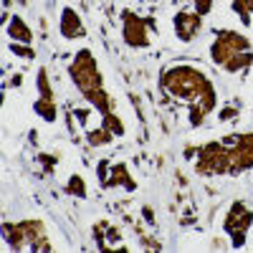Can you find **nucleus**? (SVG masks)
<instances>
[{
	"label": "nucleus",
	"mask_w": 253,
	"mask_h": 253,
	"mask_svg": "<svg viewBox=\"0 0 253 253\" xmlns=\"http://www.w3.org/2000/svg\"><path fill=\"white\" fill-rule=\"evenodd\" d=\"M177 3H185V0H177Z\"/></svg>",
	"instance_id": "21"
},
{
	"label": "nucleus",
	"mask_w": 253,
	"mask_h": 253,
	"mask_svg": "<svg viewBox=\"0 0 253 253\" xmlns=\"http://www.w3.org/2000/svg\"><path fill=\"white\" fill-rule=\"evenodd\" d=\"M58 33L63 41H79V38H86V26H84L81 15L76 13V8L71 5H63L61 15H58Z\"/></svg>",
	"instance_id": "9"
},
{
	"label": "nucleus",
	"mask_w": 253,
	"mask_h": 253,
	"mask_svg": "<svg viewBox=\"0 0 253 253\" xmlns=\"http://www.w3.org/2000/svg\"><path fill=\"white\" fill-rule=\"evenodd\" d=\"M251 228H253V210L243 200H236L233 205L228 208L225 220H223V230L230 236V246H233V248H243Z\"/></svg>",
	"instance_id": "7"
},
{
	"label": "nucleus",
	"mask_w": 253,
	"mask_h": 253,
	"mask_svg": "<svg viewBox=\"0 0 253 253\" xmlns=\"http://www.w3.org/2000/svg\"><path fill=\"white\" fill-rule=\"evenodd\" d=\"M69 76L74 81V86L79 89V94L86 99L91 107L101 114V126L99 129H89L86 139L91 147H107L114 139L126 134V126L122 122V117L114 109V96L107 91V84H104L99 61L94 56L91 48H79L69 63Z\"/></svg>",
	"instance_id": "1"
},
{
	"label": "nucleus",
	"mask_w": 253,
	"mask_h": 253,
	"mask_svg": "<svg viewBox=\"0 0 253 253\" xmlns=\"http://www.w3.org/2000/svg\"><path fill=\"white\" fill-rule=\"evenodd\" d=\"M3 238L10 251H53L46 236V225L38 218H28L20 223H3Z\"/></svg>",
	"instance_id": "5"
},
{
	"label": "nucleus",
	"mask_w": 253,
	"mask_h": 253,
	"mask_svg": "<svg viewBox=\"0 0 253 253\" xmlns=\"http://www.w3.org/2000/svg\"><path fill=\"white\" fill-rule=\"evenodd\" d=\"M10 53L18 56V58H23V61H31L36 58V51H33V43H15V41H10Z\"/></svg>",
	"instance_id": "16"
},
{
	"label": "nucleus",
	"mask_w": 253,
	"mask_h": 253,
	"mask_svg": "<svg viewBox=\"0 0 253 253\" xmlns=\"http://www.w3.org/2000/svg\"><path fill=\"white\" fill-rule=\"evenodd\" d=\"M172 31L180 43H190L203 31V15L195 10H177L172 15Z\"/></svg>",
	"instance_id": "8"
},
{
	"label": "nucleus",
	"mask_w": 253,
	"mask_h": 253,
	"mask_svg": "<svg viewBox=\"0 0 253 253\" xmlns=\"http://www.w3.org/2000/svg\"><path fill=\"white\" fill-rule=\"evenodd\" d=\"M119 20H122L124 46H129L132 51H144V48L152 46V31L157 28L155 18H147V15H139L129 8H124L119 13Z\"/></svg>",
	"instance_id": "6"
},
{
	"label": "nucleus",
	"mask_w": 253,
	"mask_h": 253,
	"mask_svg": "<svg viewBox=\"0 0 253 253\" xmlns=\"http://www.w3.org/2000/svg\"><path fill=\"white\" fill-rule=\"evenodd\" d=\"M5 36L10 41H15V43H33V31L31 26L23 20V15H8V23H5Z\"/></svg>",
	"instance_id": "11"
},
{
	"label": "nucleus",
	"mask_w": 253,
	"mask_h": 253,
	"mask_svg": "<svg viewBox=\"0 0 253 253\" xmlns=\"http://www.w3.org/2000/svg\"><path fill=\"white\" fill-rule=\"evenodd\" d=\"M213 5H215V0H193V10L195 13H200L203 18L213 10Z\"/></svg>",
	"instance_id": "17"
},
{
	"label": "nucleus",
	"mask_w": 253,
	"mask_h": 253,
	"mask_svg": "<svg viewBox=\"0 0 253 253\" xmlns=\"http://www.w3.org/2000/svg\"><path fill=\"white\" fill-rule=\"evenodd\" d=\"M210 61L220 66L225 74H238L248 71L253 63V46L248 36L233 28H220L215 31V38L210 41Z\"/></svg>",
	"instance_id": "4"
},
{
	"label": "nucleus",
	"mask_w": 253,
	"mask_h": 253,
	"mask_svg": "<svg viewBox=\"0 0 253 253\" xmlns=\"http://www.w3.org/2000/svg\"><path fill=\"white\" fill-rule=\"evenodd\" d=\"M160 89L180 99L190 109V126H203L205 117L218 107V89L208 74L193 63H172L160 74Z\"/></svg>",
	"instance_id": "2"
},
{
	"label": "nucleus",
	"mask_w": 253,
	"mask_h": 253,
	"mask_svg": "<svg viewBox=\"0 0 253 253\" xmlns=\"http://www.w3.org/2000/svg\"><path fill=\"white\" fill-rule=\"evenodd\" d=\"M233 117H236V109H223L220 112V122H230Z\"/></svg>",
	"instance_id": "18"
},
{
	"label": "nucleus",
	"mask_w": 253,
	"mask_h": 253,
	"mask_svg": "<svg viewBox=\"0 0 253 253\" xmlns=\"http://www.w3.org/2000/svg\"><path fill=\"white\" fill-rule=\"evenodd\" d=\"M253 167V132L248 134H228L223 139L205 142L198 150L195 170L203 177H236Z\"/></svg>",
	"instance_id": "3"
},
{
	"label": "nucleus",
	"mask_w": 253,
	"mask_h": 253,
	"mask_svg": "<svg viewBox=\"0 0 253 253\" xmlns=\"http://www.w3.org/2000/svg\"><path fill=\"white\" fill-rule=\"evenodd\" d=\"M36 91H38V96H46V99H53V96H56L46 66H38V74H36Z\"/></svg>",
	"instance_id": "13"
},
{
	"label": "nucleus",
	"mask_w": 253,
	"mask_h": 253,
	"mask_svg": "<svg viewBox=\"0 0 253 253\" xmlns=\"http://www.w3.org/2000/svg\"><path fill=\"white\" fill-rule=\"evenodd\" d=\"M66 193L69 195H74V198H79V200H84V198H86V193H89V190H86V182H84V177L81 175H71L69 177V182H66Z\"/></svg>",
	"instance_id": "15"
},
{
	"label": "nucleus",
	"mask_w": 253,
	"mask_h": 253,
	"mask_svg": "<svg viewBox=\"0 0 253 253\" xmlns=\"http://www.w3.org/2000/svg\"><path fill=\"white\" fill-rule=\"evenodd\" d=\"M101 185L104 187H124V190H137V180L129 175V170H126V165L124 162H117V165H112V172L109 175H104L101 177Z\"/></svg>",
	"instance_id": "10"
},
{
	"label": "nucleus",
	"mask_w": 253,
	"mask_h": 253,
	"mask_svg": "<svg viewBox=\"0 0 253 253\" xmlns=\"http://www.w3.org/2000/svg\"><path fill=\"white\" fill-rule=\"evenodd\" d=\"M10 84H13V86H20V84H23V79H20V74H15V76H13V81H10Z\"/></svg>",
	"instance_id": "19"
},
{
	"label": "nucleus",
	"mask_w": 253,
	"mask_h": 253,
	"mask_svg": "<svg viewBox=\"0 0 253 253\" xmlns=\"http://www.w3.org/2000/svg\"><path fill=\"white\" fill-rule=\"evenodd\" d=\"M33 112L41 122H46V124H56L58 119V104L56 99H46V96H38L33 101Z\"/></svg>",
	"instance_id": "12"
},
{
	"label": "nucleus",
	"mask_w": 253,
	"mask_h": 253,
	"mask_svg": "<svg viewBox=\"0 0 253 253\" xmlns=\"http://www.w3.org/2000/svg\"><path fill=\"white\" fill-rule=\"evenodd\" d=\"M230 8H233V13L241 18L243 26H251L253 23V0H233Z\"/></svg>",
	"instance_id": "14"
},
{
	"label": "nucleus",
	"mask_w": 253,
	"mask_h": 253,
	"mask_svg": "<svg viewBox=\"0 0 253 253\" xmlns=\"http://www.w3.org/2000/svg\"><path fill=\"white\" fill-rule=\"evenodd\" d=\"M3 5H5V13H8V8H10V0H3Z\"/></svg>",
	"instance_id": "20"
}]
</instances>
